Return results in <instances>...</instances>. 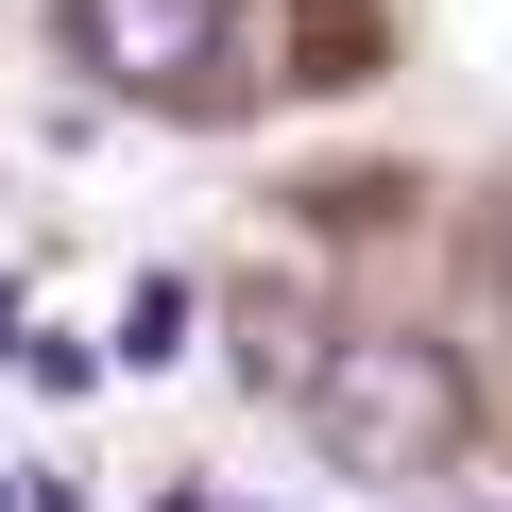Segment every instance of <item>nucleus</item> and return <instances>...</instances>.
I'll list each match as a JSON object with an SVG mask.
<instances>
[{"label": "nucleus", "instance_id": "nucleus-3", "mask_svg": "<svg viewBox=\"0 0 512 512\" xmlns=\"http://www.w3.org/2000/svg\"><path fill=\"white\" fill-rule=\"evenodd\" d=\"M120 359H188V274H137V308H120Z\"/></svg>", "mask_w": 512, "mask_h": 512}, {"label": "nucleus", "instance_id": "nucleus-2", "mask_svg": "<svg viewBox=\"0 0 512 512\" xmlns=\"http://www.w3.org/2000/svg\"><path fill=\"white\" fill-rule=\"evenodd\" d=\"M69 69H103L120 103H222V35L239 0H52Z\"/></svg>", "mask_w": 512, "mask_h": 512}, {"label": "nucleus", "instance_id": "nucleus-1", "mask_svg": "<svg viewBox=\"0 0 512 512\" xmlns=\"http://www.w3.org/2000/svg\"><path fill=\"white\" fill-rule=\"evenodd\" d=\"M308 427H325L342 478H444V461H461V359L410 342V325H359V342H325Z\"/></svg>", "mask_w": 512, "mask_h": 512}]
</instances>
